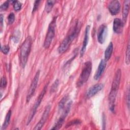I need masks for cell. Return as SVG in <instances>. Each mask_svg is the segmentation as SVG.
Instances as JSON below:
<instances>
[{
    "instance_id": "6da1fadb",
    "label": "cell",
    "mask_w": 130,
    "mask_h": 130,
    "mask_svg": "<svg viewBox=\"0 0 130 130\" xmlns=\"http://www.w3.org/2000/svg\"><path fill=\"white\" fill-rule=\"evenodd\" d=\"M31 38L30 36H28L21 46L19 52V60L20 64L22 68L25 67L27 63L31 49Z\"/></svg>"
},
{
    "instance_id": "7a4b0ae2",
    "label": "cell",
    "mask_w": 130,
    "mask_h": 130,
    "mask_svg": "<svg viewBox=\"0 0 130 130\" xmlns=\"http://www.w3.org/2000/svg\"><path fill=\"white\" fill-rule=\"evenodd\" d=\"M79 27L78 26V23L76 22L75 25H74L73 28L72 29L70 34H69L63 39L62 42L60 43V45L59 46L58 48V51L59 53H63L68 49L72 41L78 35V34L79 31Z\"/></svg>"
},
{
    "instance_id": "3957f363",
    "label": "cell",
    "mask_w": 130,
    "mask_h": 130,
    "mask_svg": "<svg viewBox=\"0 0 130 130\" xmlns=\"http://www.w3.org/2000/svg\"><path fill=\"white\" fill-rule=\"evenodd\" d=\"M92 70V63L90 61H86L83 66L81 73L77 80L76 86L80 87L88 80Z\"/></svg>"
},
{
    "instance_id": "277c9868",
    "label": "cell",
    "mask_w": 130,
    "mask_h": 130,
    "mask_svg": "<svg viewBox=\"0 0 130 130\" xmlns=\"http://www.w3.org/2000/svg\"><path fill=\"white\" fill-rule=\"evenodd\" d=\"M55 22L56 19L55 18H54L49 25L46 38L43 43V46L46 49L49 47L52 41V40L54 37Z\"/></svg>"
},
{
    "instance_id": "5b68a950",
    "label": "cell",
    "mask_w": 130,
    "mask_h": 130,
    "mask_svg": "<svg viewBox=\"0 0 130 130\" xmlns=\"http://www.w3.org/2000/svg\"><path fill=\"white\" fill-rule=\"evenodd\" d=\"M47 84L45 85V86L44 87V88L43 89L42 92L40 93V95H39V96L38 97V99L37 100H36V101L35 102L30 113H29V116L28 117V118H27V122H26V124L28 125L30 123V121H31V120L32 119L33 117H34L35 114H36V112L37 111V110L38 109V108L39 107L40 104H41L42 101V99L46 92V90H47Z\"/></svg>"
},
{
    "instance_id": "8992f818",
    "label": "cell",
    "mask_w": 130,
    "mask_h": 130,
    "mask_svg": "<svg viewBox=\"0 0 130 130\" xmlns=\"http://www.w3.org/2000/svg\"><path fill=\"white\" fill-rule=\"evenodd\" d=\"M40 73V70H38L36 72V73L31 82L30 87L28 89V92L27 93V95H26V102L27 103L29 102L31 97L32 96V95H34V94L35 92V90L36 89V88H37V86L38 85Z\"/></svg>"
},
{
    "instance_id": "52a82bcc",
    "label": "cell",
    "mask_w": 130,
    "mask_h": 130,
    "mask_svg": "<svg viewBox=\"0 0 130 130\" xmlns=\"http://www.w3.org/2000/svg\"><path fill=\"white\" fill-rule=\"evenodd\" d=\"M72 104V101H70L67 104L66 107L65 108V110L63 111V113H62L61 115L60 116V118H59V119L57 121V122H56V123L55 124V125L52 128H51V129H59L61 127L62 125L63 124V123L64 122L66 117H67L69 112H70Z\"/></svg>"
},
{
    "instance_id": "ba28073f",
    "label": "cell",
    "mask_w": 130,
    "mask_h": 130,
    "mask_svg": "<svg viewBox=\"0 0 130 130\" xmlns=\"http://www.w3.org/2000/svg\"><path fill=\"white\" fill-rule=\"evenodd\" d=\"M50 109H51L50 105H47L46 107L40 120L39 121L38 123L35 125V127L34 128V130H39V129H41L42 128L43 126L44 125V123H45V122L46 121L48 118V117L49 116V114L50 111Z\"/></svg>"
},
{
    "instance_id": "9c48e42d",
    "label": "cell",
    "mask_w": 130,
    "mask_h": 130,
    "mask_svg": "<svg viewBox=\"0 0 130 130\" xmlns=\"http://www.w3.org/2000/svg\"><path fill=\"white\" fill-rule=\"evenodd\" d=\"M107 33V26L105 24L101 25L98 29L97 39L99 43L102 44L105 42Z\"/></svg>"
},
{
    "instance_id": "30bf717a",
    "label": "cell",
    "mask_w": 130,
    "mask_h": 130,
    "mask_svg": "<svg viewBox=\"0 0 130 130\" xmlns=\"http://www.w3.org/2000/svg\"><path fill=\"white\" fill-rule=\"evenodd\" d=\"M117 92H118V90L111 89V91L108 95L109 108L110 110L112 112H114L115 101H116V98L117 94Z\"/></svg>"
},
{
    "instance_id": "8fae6325",
    "label": "cell",
    "mask_w": 130,
    "mask_h": 130,
    "mask_svg": "<svg viewBox=\"0 0 130 130\" xmlns=\"http://www.w3.org/2000/svg\"><path fill=\"white\" fill-rule=\"evenodd\" d=\"M108 8L112 15L117 14L120 10V4L119 2L116 0L111 1L108 6Z\"/></svg>"
},
{
    "instance_id": "7c38bea8",
    "label": "cell",
    "mask_w": 130,
    "mask_h": 130,
    "mask_svg": "<svg viewBox=\"0 0 130 130\" xmlns=\"http://www.w3.org/2000/svg\"><path fill=\"white\" fill-rule=\"evenodd\" d=\"M103 87L104 85L102 83H98L92 86L88 89L86 93V96L88 98H90L94 96L97 93L100 91L103 88Z\"/></svg>"
},
{
    "instance_id": "4fadbf2b",
    "label": "cell",
    "mask_w": 130,
    "mask_h": 130,
    "mask_svg": "<svg viewBox=\"0 0 130 130\" xmlns=\"http://www.w3.org/2000/svg\"><path fill=\"white\" fill-rule=\"evenodd\" d=\"M124 23L122 20L119 18H115L113 21V31L117 34H121L123 31Z\"/></svg>"
},
{
    "instance_id": "5bb4252c",
    "label": "cell",
    "mask_w": 130,
    "mask_h": 130,
    "mask_svg": "<svg viewBox=\"0 0 130 130\" xmlns=\"http://www.w3.org/2000/svg\"><path fill=\"white\" fill-rule=\"evenodd\" d=\"M121 72L120 69H118L114 75L113 82L112 83V86L111 88L112 89L118 90L119 84L120 82V79H121Z\"/></svg>"
},
{
    "instance_id": "9a60e30c",
    "label": "cell",
    "mask_w": 130,
    "mask_h": 130,
    "mask_svg": "<svg viewBox=\"0 0 130 130\" xmlns=\"http://www.w3.org/2000/svg\"><path fill=\"white\" fill-rule=\"evenodd\" d=\"M89 30H90V26L87 25L85 28V34H84V38L83 39V43H82V46L80 51V57H82L85 52L86 46L87 45L88 42V39H89Z\"/></svg>"
},
{
    "instance_id": "2e32d148",
    "label": "cell",
    "mask_w": 130,
    "mask_h": 130,
    "mask_svg": "<svg viewBox=\"0 0 130 130\" xmlns=\"http://www.w3.org/2000/svg\"><path fill=\"white\" fill-rule=\"evenodd\" d=\"M106 61L105 60V59H102L99 63V67L94 76V79L95 80H98L100 78L103 73L104 72L106 68Z\"/></svg>"
},
{
    "instance_id": "e0dca14e",
    "label": "cell",
    "mask_w": 130,
    "mask_h": 130,
    "mask_svg": "<svg viewBox=\"0 0 130 130\" xmlns=\"http://www.w3.org/2000/svg\"><path fill=\"white\" fill-rule=\"evenodd\" d=\"M129 0L124 1L123 2V6L122 9V21L124 24L127 20V17L128 14L129 8Z\"/></svg>"
},
{
    "instance_id": "ac0fdd59",
    "label": "cell",
    "mask_w": 130,
    "mask_h": 130,
    "mask_svg": "<svg viewBox=\"0 0 130 130\" xmlns=\"http://www.w3.org/2000/svg\"><path fill=\"white\" fill-rule=\"evenodd\" d=\"M113 45L112 42H110L105 51L104 59L106 61H108L110 58L113 52Z\"/></svg>"
},
{
    "instance_id": "d6986e66",
    "label": "cell",
    "mask_w": 130,
    "mask_h": 130,
    "mask_svg": "<svg viewBox=\"0 0 130 130\" xmlns=\"http://www.w3.org/2000/svg\"><path fill=\"white\" fill-rule=\"evenodd\" d=\"M11 110H9L8 113H7V115L6 116V117H5V121H4V122L2 126V128H1V129L2 130H4V129H6V128L8 127L9 124V122H10V118H11Z\"/></svg>"
},
{
    "instance_id": "ffe728a7",
    "label": "cell",
    "mask_w": 130,
    "mask_h": 130,
    "mask_svg": "<svg viewBox=\"0 0 130 130\" xmlns=\"http://www.w3.org/2000/svg\"><path fill=\"white\" fill-rule=\"evenodd\" d=\"M55 2H56L55 1H47L45 5V11L47 13H49L51 11Z\"/></svg>"
},
{
    "instance_id": "44dd1931",
    "label": "cell",
    "mask_w": 130,
    "mask_h": 130,
    "mask_svg": "<svg viewBox=\"0 0 130 130\" xmlns=\"http://www.w3.org/2000/svg\"><path fill=\"white\" fill-rule=\"evenodd\" d=\"M69 99V96L68 95H66L65 96H64L62 99L60 101L59 104H58V109L59 110H62L65 105V104L66 103V102L68 101Z\"/></svg>"
},
{
    "instance_id": "7402d4cb",
    "label": "cell",
    "mask_w": 130,
    "mask_h": 130,
    "mask_svg": "<svg viewBox=\"0 0 130 130\" xmlns=\"http://www.w3.org/2000/svg\"><path fill=\"white\" fill-rule=\"evenodd\" d=\"M129 42L128 41L125 52V63L127 65L129 64Z\"/></svg>"
},
{
    "instance_id": "603a6c76",
    "label": "cell",
    "mask_w": 130,
    "mask_h": 130,
    "mask_svg": "<svg viewBox=\"0 0 130 130\" xmlns=\"http://www.w3.org/2000/svg\"><path fill=\"white\" fill-rule=\"evenodd\" d=\"M13 3L14 9L16 11L20 10L21 8V6H22L21 3L20 2H19V1H13Z\"/></svg>"
},
{
    "instance_id": "cb8c5ba5",
    "label": "cell",
    "mask_w": 130,
    "mask_h": 130,
    "mask_svg": "<svg viewBox=\"0 0 130 130\" xmlns=\"http://www.w3.org/2000/svg\"><path fill=\"white\" fill-rule=\"evenodd\" d=\"M15 20V15L13 13H11L7 17V22L9 24H12Z\"/></svg>"
},
{
    "instance_id": "d4e9b609",
    "label": "cell",
    "mask_w": 130,
    "mask_h": 130,
    "mask_svg": "<svg viewBox=\"0 0 130 130\" xmlns=\"http://www.w3.org/2000/svg\"><path fill=\"white\" fill-rule=\"evenodd\" d=\"M58 85H59V81H58V79H57L55 81V82L52 84V85L51 87V89H51V92H55L57 90V87L58 86Z\"/></svg>"
},
{
    "instance_id": "484cf974",
    "label": "cell",
    "mask_w": 130,
    "mask_h": 130,
    "mask_svg": "<svg viewBox=\"0 0 130 130\" xmlns=\"http://www.w3.org/2000/svg\"><path fill=\"white\" fill-rule=\"evenodd\" d=\"M9 51H10V47L8 45H4L1 48V51L4 54H8Z\"/></svg>"
},
{
    "instance_id": "4316f807",
    "label": "cell",
    "mask_w": 130,
    "mask_h": 130,
    "mask_svg": "<svg viewBox=\"0 0 130 130\" xmlns=\"http://www.w3.org/2000/svg\"><path fill=\"white\" fill-rule=\"evenodd\" d=\"M7 84V79L5 77H2L1 79V88H5Z\"/></svg>"
},
{
    "instance_id": "83f0119b",
    "label": "cell",
    "mask_w": 130,
    "mask_h": 130,
    "mask_svg": "<svg viewBox=\"0 0 130 130\" xmlns=\"http://www.w3.org/2000/svg\"><path fill=\"white\" fill-rule=\"evenodd\" d=\"M80 123H81V121L79 120H78V119L74 120H73L72 121L69 122V123H68L67 124V127H69V126H70L74 125V124H79Z\"/></svg>"
},
{
    "instance_id": "f1b7e54d",
    "label": "cell",
    "mask_w": 130,
    "mask_h": 130,
    "mask_svg": "<svg viewBox=\"0 0 130 130\" xmlns=\"http://www.w3.org/2000/svg\"><path fill=\"white\" fill-rule=\"evenodd\" d=\"M8 7H9V2L6 1L1 6L0 8L1 10H6Z\"/></svg>"
},
{
    "instance_id": "f546056e",
    "label": "cell",
    "mask_w": 130,
    "mask_h": 130,
    "mask_svg": "<svg viewBox=\"0 0 130 130\" xmlns=\"http://www.w3.org/2000/svg\"><path fill=\"white\" fill-rule=\"evenodd\" d=\"M40 1H36L35 2V3H34V8H33V9H32V12H35L36 10H37L38 8V6L39 5V3H40Z\"/></svg>"
},
{
    "instance_id": "4dcf8cb0",
    "label": "cell",
    "mask_w": 130,
    "mask_h": 130,
    "mask_svg": "<svg viewBox=\"0 0 130 130\" xmlns=\"http://www.w3.org/2000/svg\"><path fill=\"white\" fill-rule=\"evenodd\" d=\"M127 98V105L128 108H129V87H128L127 88V96H126Z\"/></svg>"
},
{
    "instance_id": "1f68e13d",
    "label": "cell",
    "mask_w": 130,
    "mask_h": 130,
    "mask_svg": "<svg viewBox=\"0 0 130 130\" xmlns=\"http://www.w3.org/2000/svg\"><path fill=\"white\" fill-rule=\"evenodd\" d=\"M0 20H1V26H3V16L2 14H1L0 15Z\"/></svg>"
}]
</instances>
